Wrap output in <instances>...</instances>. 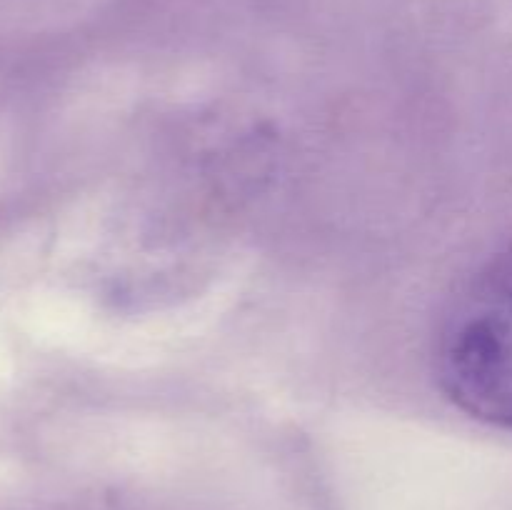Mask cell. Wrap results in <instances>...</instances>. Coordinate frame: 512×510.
<instances>
[{
	"instance_id": "cell-1",
	"label": "cell",
	"mask_w": 512,
	"mask_h": 510,
	"mask_svg": "<svg viewBox=\"0 0 512 510\" xmlns=\"http://www.w3.org/2000/svg\"><path fill=\"white\" fill-rule=\"evenodd\" d=\"M438 378L460 410L512 430V255L455 295L438 335Z\"/></svg>"
}]
</instances>
